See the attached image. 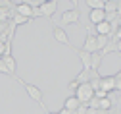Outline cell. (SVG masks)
I'll list each match as a JSON object with an SVG mask.
<instances>
[{"mask_svg":"<svg viewBox=\"0 0 121 114\" xmlns=\"http://www.w3.org/2000/svg\"><path fill=\"white\" fill-rule=\"evenodd\" d=\"M113 106V101L110 99V97H108V99H102L100 101V110H110Z\"/></svg>","mask_w":121,"mask_h":114,"instance_id":"obj_19","label":"cell"},{"mask_svg":"<svg viewBox=\"0 0 121 114\" xmlns=\"http://www.w3.org/2000/svg\"><path fill=\"white\" fill-rule=\"evenodd\" d=\"M2 62L6 64V68H8V72H10V77H13V75H16V70H17L16 58H13L12 54H4V56H2Z\"/></svg>","mask_w":121,"mask_h":114,"instance_id":"obj_9","label":"cell"},{"mask_svg":"<svg viewBox=\"0 0 121 114\" xmlns=\"http://www.w3.org/2000/svg\"><path fill=\"white\" fill-rule=\"evenodd\" d=\"M86 114H96V110L94 108H86Z\"/></svg>","mask_w":121,"mask_h":114,"instance_id":"obj_30","label":"cell"},{"mask_svg":"<svg viewBox=\"0 0 121 114\" xmlns=\"http://www.w3.org/2000/svg\"><path fill=\"white\" fill-rule=\"evenodd\" d=\"M104 4L106 0H86V6L90 10H104Z\"/></svg>","mask_w":121,"mask_h":114,"instance_id":"obj_15","label":"cell"},{"mask_svg":"<svg viewBox=\"0 0 121 114\" xmlns=\"http://www.w3.org/2000/svg\"><path fill=\"white\" fill-rule=\"evenodd\" d=\"M81 21V12H79V8H69V10H65L64 14H62V18H60V21L56 23L58 27H65V25H73V23H79Z\"/></svg>","mask_w":121,"mask_h":114,"instance_id":"obj_3","label":"cell"},{"mask_svg":"<svg viewBox=\"0 0 121 114\" xmlns=\"http://www.w3.org/2000/svg\"><path fill=\"white\" fill-rule=\"evenodd\" d=\"M110 114H121V106H112L110 108Z\"/></svg>","mask_w":121,"mask_h":114,"instance_id":"obj_26","label":"cell"},{"mask_svg":"<svg viewBox=\"0 0 121 114\" xmlns=\"http://www.w3.org/2000/svg\"><path fill=\"white\" fill-rule=\"evenodd\" d=\"M58 6H60L58 0H50V2L46 0V2H40V4H39V12H40L42 18L52 20V18H54V14H56V10H58Z\"/></svg>","mask_w":121,"mask_h":114,"instance_id":"obj_5","label":"cell"},{"mask_svg":"<svg viewBox=\"0 0 121 114\" xmlns=\"http://www.w3.org/2000/svg\"><path fill=\"white\" fill-rule=\"evenodd\" d=\"M77 54H79V58H81V64H83V70H90V56H92V54H88V52H85L83 48H77Z\"/></svg>","mask_w":121,"mask_h":114,"instance_id":"obj_11","label":"cell"},{"mask_svg":"<svg viewBox=\"0 0 121 114\" xmlns=\"http://www.w3.org/2000/svg\"><path fill=\"white\" fill-rule=\"evenodd\" d=\"M46 114H58V112H46Z\"/></svg>","mask_w":121,"mask_h":114,"instance_id":"obj_33","label":"cell"},{"mask_svg":"<svg viewBox=\"0 0 121 114\" xmlns=\"http://www.w3.org/2000/svg\"><path fill=\"white\" fill-rule=\"evenodd\" d=\"M79 106H81V103L77 101V97H75V95L67 97V99L64 101V108H65V110H69V112H75Z\"/></svg>","mask_w":121,"mask_h":114,"instance_id":"obj_10","label":"cell"},{"mask_svg":"<svg viewBox=\"0 0 121 114\" xmlns=\"http://www.w3.org/2000/svg\"><path fill=\"white\" fill-rule=\"evenodd\" d=\"M13 79H16L17 81V83H21V87L25 89V93L29 95V97H31V99L42 108V110H46V106H44V103H42V91L37 87V85H33V83H27V81L25 79H21V77H17V75H13Z\"/></svg>","mask_w":121,"mask_h":114,"instance_id":"obj_1","label":"cell"},{"mask_svg":"<svg viewBox=\"0 0 121 114\" xmlns=\"http://www.w3.org/2000/svg\"><path fill=\"white\" fill-rule=\"evenodd\" d=\"M102 54L100 52H92V56H90V70H94V72H98L100 70V66H102Z\"/></svg>","mask_w":121,"mask_h":114,"instance_id":"obj_12","label":"cell"},{"mask_svg":"<svg viewBox=\"0 0 121 114\" xmlns=\"http://www.w3.org/2000/svg\"><path fill=\"white\" fill-rule=\"evenodd\" d=\"M119 103H121V97H119Z\"/></svg>","mask_w":121,"mask_h":114,"instance_id":"obj_34","label":"cell"},{"mask_svg":"<svg viewBox=\"0 0 121 114\" xmlns=\"http://www.w3.org/2000/svg\"><path fill=\"white\" fill-rule=\"evenodd\" d=\"M27 21H29L27 18L17 15V14H13V18H12V23H13V25H23V23H27Z\"/></svg>","mask_w":121,"mask_h":114,"instance_id":"obj_20","label":"cell"},{"mask_svg":"<svg viewBox=\"0 0 121 114\" xmlns=\"http://www.w3.org/2000/svg\"><path fill=\"white\" fill-rule=\"evenodd\" d=\"M113 91H119V93H121V79H119L117 75H115V89H113Z\"/></svg>","mask_w":121,"mask_h":114,"instance_id":"obj_25","label":"cell"},{"mask_svg":"<svg viewBox=\"0 0 121 114\" xmlns=\"http://www.w3.org/2000/svg\"><path fill=\"white\" fill-rule=\"evenodd\" d=\"M110 41H112L110 37H106V35H98V37H96V46H98V52H100V50H102V48L108 45Z\"/></svg>","mask_w":121,"mask_h":114,"instance_id":"obj_16","label":"cell"},{"mask_svg":"<svg viewBox=\"0 0 121 114\" xmlns=\"http://www.w3.org/2000/svg\"><path fill=\"white\" fill-rule=\"evenodd\" d=\"M0 72H2V74H6V75H10V72H8V68H6V64H4L2 60H0Z\"/></svg>","mask_w":121,"mask_h":114,"instance_id":"obj_24","label":"cell"},{"mask_svg":"<svg viewBox=\"0 0 121 114\" xmlns=\"http://www.w3.org/2000/svg\"><path fill=\"white\" fill-rule=\"evenodd\" d=\"M16 14L23 15L27 20H35V18H42L39 8H35L31 2H16Z\"/></svg>","mask_w":121,"mask_h":114,"instance_id":"obj_2","label":"cell"},{"mask_svg":"<svg viewBox=\"0 0 121 114\" xmlns=\"http://www.w3.org/2000/svg\"><path fill=\"white\" fill-rule=\"evenodd\" d=\"M115 75H117V77H119V79H121V72H119V74H115Z\"/></svg>","mask_w":121,"mask_h":114,"instance_id":"obj_32","label":"cell"},{"mask_svg":"<svg viewBox=\"0 0 121 114\" xmlns=\"http://www.w3.org/2000/svg\"><path fill=\"white\" fill-rule=\"evenodd\" d=\"M52 37H54V41L60 43V45L71 46V41H69V37H67V33H65V29H62V27L54 25V27H52Z\"/></svg>","mask_w":121,"mask_h":114,"instance_id":"obj_6","label":"cell"},{"mask_svg":"<svg viewBox=\"0 0 121 114\" xmlns=\"http://www.w3.org/2000/svg\"><path fill=\"white\" fill-rule=\"evenodd\" d=\"M94 29H96V33H98V35H106V37H110V31H112L108 21H102V23L94 25Z\"/></svg>","mask_w":121,"mask_h":114,"instance_id":"obj_13","label":"cell"},{"mask_svg":"<svg viewBox=\"0 0 121 114\" xmlns=\"http://www.w3.org/2000/svg\"><path fill=\"white\" fill-rule=\"evenodd\" d=\"M77 87H79V81H77V79L69 81V85H67V89H69V91H77Z\"/></svg>","mask_w":121,"mask_h":114,"instance_id":"obj_22","label":"cell"},{"mask_svg":"<svg viewBox=\"0 0 121 114\" xmlns=\"http://www.w3.org/2000/svg\"><path fill=\"white\" fill-rule=\"evenodd\" d=\"M108 97H110V93H106L104 89H96V91H94V99H98V101L108 99Z\"/></svg>","mask_w":121,"mask_h":114,"instance_id":"obj_21","label":"cell"},{"mask_svg":"<svg viewBox=\"0 0 121 114\" xmlns=\"http://www.w3.org/2000/svg\"><path fill=\"white\" fill-rule=\"evenodd\" d=\"M115 50L121 52V41H115Z\"/></svg>","mask_w":121,"mask_h":114,"instance_id":"obj_27","label":"cell"},{"mask_svg":"<svg viewBox=\"0 0 121 114\" xmlns=\"http://www.w3.org/2000/svg\"><path fill=\"white\" fill-rule=\"evenodd\" d=\"M90 77H92V70H83L79 75H77V81H79V85L81 83H88Z\"/></svg>","mask_w":121,"mask_h":114,"instance_id":"obj_14","label":"cell"},{"mask_svg":"<svg viewBox=\"0 0 121 114\" xmlns=\"http://www.w3.org/2000/svg\"><path fill=\"white\" fill-rule=\"evenodd\" d=\"M75 97H77V101L81 104H86L90 99L94 97V89L90 87V83H81L77 87V91H75Z\"/></svg>","mask_w":121,"mask_h":114,"instance_id":"obj_4","label":"cell"},{"mask_svg":"<svg viewBox=\"0 0 121 114\" xmlns=\"http://www.w3.org/2000/svg\"><path fill=\"white\" fill-rule=\"evenodd\" d=\"M58 114H73V112H69V110H65V108H62V110H60Z\"/></svg>","mask_w":121,"mask_h":114,"instance_id":"obj_29","label":"cell"},{"mask_svg":"<svg viewBox=\"0 0 121 114\" xmlns=\"http://www.w3.org/2000/svg\"><path fill=\"white\" fill-rule=\"evenodd\" d=\"M117 14H121V0H117Z\"/></svg>","mask_w":121,"mask_h":114,"instance_id":"obj_31","label":"cell"},{"mask_svg":"<svg viewBox=\"0 0 121 114\" xmlns=\"http://www.w3.org/2000/svg\"><path fill=\"white\" fill-rule=\"evenodd\" d=\"M88 20L92 25H98L102 21H106V12L104 10H90L88 12Z\"/></svg>","mask_w":121,"mask_h":114,"instance_id":"obj_8","label":"cell"},{"mask_svg":"<svg viewBox=\"0 0 121 114\" xmlns=\"http://www.w3.org/2000/svg\"><path fill=\"white\" fill-rule=\"evenodd\" d=\"M100 89H104L106 93H112L115 89V75H104L100 79Z\"/></svg>","mask_w":121,"mask_h":114,"instance_id":"obj_7","label":"cell"},{"mask_svg":"<svg viewBox=\"0 0 121 114\" xmlns=\"http://www.w3.org/2000/svg\"><path fill=\"white\" fill-rule=\"evenodd\" d=\"M104 12L106 14H108V12H117V0H112V2L108 0V2L104 4Z\"/></svg>","mask_w":121,"mask_h":114,"instance_id":"obj_18","label":"cell"},{"mask_svg":"<svg viewBox=\"0 0 121 114\" xmlns=\"http://www.w3.org/2000/svg\"><path fill=\"white\" fill-rule=\"evenodd\" d=\"M110 52H115V41H113V39H112V41H110V43H108V45H106V46L102 48V50H100L102 58H104L106 54H110Z\"/></svg>","mask_w":121,"mask_h":114,"instance_id":"obj_17","label":"cell"},{"mask_svg":"<svg viewBox=\"0 0 121 114\" xmlns=\"http://www.w3.org/2000/svg\"><path fill=\"white\" fill-rule=\"evenodd\" d=\"M86 108H88V106H86V104H81V106H79V108H77V110H75V112H73V114H86Z\"/></svg>","mask_w":121,"mask_h":114,"instance_id":"obj_23","label":"cell"},{"mask_svg":"<svg viewBox=\"0 0 121 114\" xmlns=\"http://www.w3.org/2000/svg\"><path fill=\"white\" fill-rule=\"evenodd\" d=\"M2 56H4V45H0V60H2Z\"/></svg>","mask_w":121,"mask_h":114,"instance_id":"obj_28","label":"cell"}]
</instances>
